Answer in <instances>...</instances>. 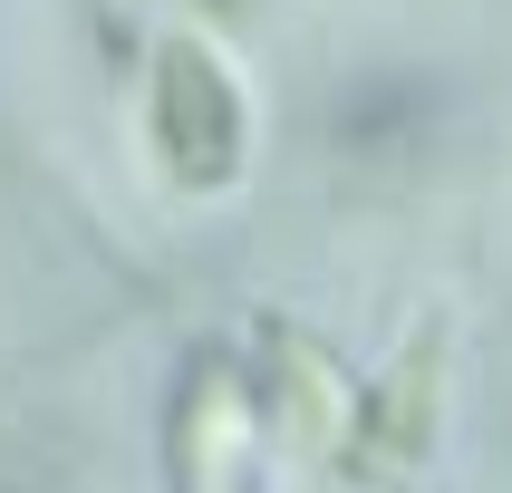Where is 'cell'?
<instances>
[{
	"mask_svg": "<svg viewBox=\"0 0 512 493\" xmlns=\"http://www.w3.org/2000/svg\"><path fill=\"white\" fill-rule=\"evenodd\" d=\"M155 136H165L174 184H194V194H213L242 165V97H232L213 49L165 39V58H155Z\"/></svg>",
	"mask_w": 512,
	"mask_h": 493,
	"instance_id": "1",
	"label": "cell"
},
{
	"mask_svg": "<svg viewBox=\"0 0 512 493\" xmlns=\"http://www.w3.org/2000/svg\"><path fill=\"white\" fill-rule=\"evenodd\" d=\"M426 435H435V348L416 339L387 368V387L358 406V464H406Z\"/></svg>",
	"mask_w": 512,
	"mask_h": 493,
	"instance_id": "2",
	"label": "cell"
}]
</instances>
